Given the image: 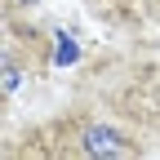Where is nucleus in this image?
I'll list each match as a JSON object with an SVG mask.
<instances>
[{
  "instance_id": "f03ea898",
  "label": "nucleus",
  "mask_w": 160,
  "mask_h": 160,
  "mask_svg": "<svg viewBox=\"0 0 160 160\" xmlns=\"http://www.w3.org/2000/svg\"><path fill=\"white\" fill-rule=\"evenodd\" d=\"M0 85H5V93H13L18 85H22V71H18L13 58H5V80H0Z\"/></svg>"
},
{
  "instance_id": "7ed1b4c3",
  "label": "nucleus",
  "mask_w": 160,
  "mask_h": 160,
  "mask_svg": "<svg viewBox=\"0 0 160 160\" xmlns=\"http://www.w3.org/2000/svg\"><path fill=\"white\" fill-rule=\"evenodd\" d=\"M13 5H36V0H13Z\"/></svg>"
},
{
  "instance_id": "f257e3e1",
  "label": "nucleus",
  "mask_w": 160,
  "mask_h": 160,
  "mask_svg": "<svg viewBox=\"0 0 160 160\" xmlns=\"http://www.w3.org/2000/svg\"><path fill=\"white\" fill-rule=\"evenodd\" d=\"M80 151L93 156V160H107V156L129 151V138L120 133L116 125H85V133H80Z\"/></svg>"
}]
</instances>
